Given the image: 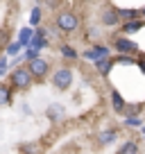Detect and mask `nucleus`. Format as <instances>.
I'll list each match as a JSON object with an SVG mask.
<instances>
[{"label":"nucleus","instance_id":"nucleus-1","mask_svg":"<svg viewBox=\"0 0 145 154\" xmlns=\"http://www.w3.org/2000/svg\"><path fill=\"white\" fill-rule=\"evenodd\" d=\"M54 27L61 34H70V32H75V29L79 27V16L75 14V11H70V9H61L54 16Z\"/></svg>","mask_w":145,"mask_h":154},{"label":"nucleus","instance_id":"nucleus-2","mask_svg":"<svg viewBox=\"0 0 145 154\" xmlns=\"http://www.w3.org/2000/svg\"><path fill=\"white\" fill-rule=\"evenodd\" d=\"M32 82H34V79H32V75L27 72L25 66L14 68L11 75H9V88H11V91H25V88L32 86Z\"/></svg>","mask_w":145,"mask_h":154},{"label":"nucleus","instance_id":"nucleus-3","mask_svg":"<svg viewBox=\"0 0 145 154\" xmlns=\"http://www.w3.org/2000/svg\"><path fill=\"white\" fill-rule=\"evenodd\" d=\"M72 79H75V75H72V68H68V66L57 68L52 72V77H50V82H52V86L57 91H68L72 86Z\"/></svg>","mask_w":145,"mask_h":154},{"label":"nucleus","instance_id":"nucleus-4","mask_svg":"<svg viewBox=\"0 0 145 154\" xmlns=\"http://www.w3.org/2000/svg\"><path fill=\"white\" fill-rule=\"evenodd\" d=\"M25 68H27V72L32 75V79H36V82H43L45 77H48V72H50V63L45 61L43 57H36L34 61H29Z\"/></svg>","mask_w":145,"mask_h":154},{"label":"nucleus","instance_id":"nucleus-5","mask_svg":"<svg viewBox=\"0 0 145 154\" xmlns=\"http://www.w3.org/2000/svg\"><path fill=\"white\" fill-rule=\"evenodd\" d=\"M111 45H113V50H116V52L122 54V57H136V54L140 52L138 45H136V41H129L127 36H116Z\"/></svg>","mask_w":145,"mask_h":154},{"label":"nucleus","instance_id":"nucleus-6","mask_svg":"<svg viewBox=\"0 0 145 154\" xmlns=\"http://www.w3.org/2000/svg\"><path fill=\"white\" fill-rule=\"evenodd\" d=\"M82 57L95 63V61H100V59H109V57H111V48L104 45V43H97V45H91L88 50H84Z\"/></svg>","mask_w":145,"mask_h":154},{"label":"nucleus","instance_id":"nucleus-7","mask_svg":"<svg viewBox=\"0 0 145 154\" xmlns=\"http://www.w3.org/2000/svg\"><path fill=\"white\" fill-rule=\"evenodd\" d=\"M45 34H48V29H45L43 25H41V27H36V29H34L32 41H29V48H32V50H36V52H41L43 48H48V45H50V41H48V36H45Z\"/></svg>","mask_w":145,"mask_h":154},{"label":"nucleus","instance_id":"nucleus-8","mask_svg":"<svg viewBox=\"0 0 145 154\" xmlns=\"http://www.w3.org/2000/svg\"><path fill=\"white\" fill-rule=\"evenodd\" d=\"M100 23L106 25V27H116L118 23H120V16H118V7L113 5H106L104 11L100 14Z\"/></svg>","mask_w":145,"mask_h":154},{"label":"nucleus","instance_id":"nucleus-9","mask_svg":"<svg viewBox=\"0 0 145 154\" xmlns=\"http://www.w3.org/2000/svg\"><path fill=\"white\" fill-rule=\"evenodd\" d=\"M45 116H48L50 122H61L66 118V109H63V104H50L45 109Z\"/></svg>","mask_w":145,"mask_h":154},{"label":"nucleus","instance_id":"nucleus-10","mask_svg":"<svg viewBox=\"0 0 145 154\" xmlns=\"http://www.w3.org/2000/svg\"><path fill=\"white\" fill-rule=\"evenodd\" d=\"M116 138H118V129H102L97 134V143L100 145H111V143H116Z\"/></svg>","mask_w":145,"mask_h":154},{"label":"nucleus","instance_id":"nucleus-11","mask_svg":"<svg viewBox=\"0 0 145 154\" xmlns=\"http://www.w3.org/2000/svg\"><path fill=\"white\" fill-rule=\"evenodd\" d=\"M145 27V20L140 18V20H129V23H122L120 25V32L122 34H136V32H140V29Z\"/></svg>","mask_w":145,"mask_h":154},{"label":"nucleus","instance_id":"nucleus-12","mask_svg":"<svg viewBox=\"0 0 145 154\" xmlns=\"http://www.w3.org/2000/svg\"><path fill=\"white\" fill-rule=\"evenodd\" d=\"M41 23H43V11H41V5L36 2L34 5V9L29 11V27H41Z\"/></svg>","mask_w":145,"mask_h":154},{"label":"nucleus","instance_id":"nucleus-13","mask_svg":"<svg viewBox=\"0 0 145 154\" xmlns=\"http://www.w3.org/2000/svg\"><path fill=\"white\" fill-rule=\"evenodd\" d=\"M14 100V91L9 88V84H0V106H9Z\"/></svg>","mask_w":145,"mask_h":154},{"label":"nucleus","instance_id":"nucleus-14","mask_svg":"<svg viewBox=\"0 0 145 154\" xmlns=\"http://www.w3.org/2000/svg\"><path fill=\"white\" fill-rule=\"evenodd\" d=\"M111 104H113V111H116V113H125V109H127L125 97H122L118 91H111Z\"/></svg>","mask_w":145,"mask_h":154},{"label":"nucleus","instance_id":"nucleus-15","mask_svg":"<svg viewBox=\"0 0 145 154\" xmlns=\"http://www.w3.org/2000/svg\"><path fill=\"white\" fill-rule=\"evenodd\" d=\"M138 152H140V145H138V140H134V138L125 140V143L120 145V149H118V154H138Z\"/></svg>","mask_w":145,"mask_h":154},{"label":"nucleus","instance_id":"nucleus-16","mask_svg":"<svg viewBox=\"0 0 145 154\" xmlns=\"http://www.w3.org/2000/svg\"><path fill=\"white\" fill-rule=\"evenodd\" d=\"M59 54H61L63 59H68V61H77V59H79L77 50L72 48V45H68V43H61V45H59Z\"/></svg>","mask_w":145,"mask_h":154},{"label":"nucleus","instance_id":"nucleus-17","mask_svg":"<svg viewBox=\"0 0 145 154\" xmlns=\"http://www.w3.org/2000/svg\"><path fill=\"white\" fill-rule=\"evenodd\" d=\"M118 16H120V20H125V23H129V20H140V9H122V7H118Z\"/></svg>","mask_w":145,"mask_h":154},{"label":"nucleus","instance_id":"nucleus-18","mask_svg":"<svg viewBox=\"0 0 145 154\" xmlns=\"http://www.w3.org/2000/svg\"><path fill=\"white\" fill-rule=\"evenodd\" d=\"M32 36H34V29H32V27H23V29L18 32V38H16V41H18L20 48H29V41H32Z\"/></svg>","mask_w":145,"mask_h":154},{"label":"nucleus","instance_id":"nucleus-19","mask_svg":"<svg viewBox=\"0 0 145 154\" xmlns=\"http://www.w3.org/2000/svg\"><path fill=\"white\" fill-rule=\"evenodd\" d=\"M95 68H97V72H100L102 77H109V72H111V68H113V57L95 61Z\"/></svg>","mask_w":145,"mask_h":154},{"label":"nucleus","instance_id":"nucleus-20","mask_svg":"<svg viewBox=\"0 0 145 154\" xmlns=\"http://www.w3.org/2000/svg\"><path fill=\"white\" fill-rule=\"evenodd\" d=\"M20 154H41L39 143H23L20 145Z\"/></svg>","mask_w":145,"mask_h":154},{"label":"nucleus","instance_id":"nucleus-21","mask_svg":"<svg viewBox=\"0 0 145 154\" xmlns=\"http://www.w3.org/2000/svg\"><path fill=\"white\" fill-rule=\"evenodd\" d=\"M20 45H18V41H11V43H7V48H5V57L9 59V57H16V54L20 52Z\"/></svg>","mask_w":145,"mask_h":154},{"label":"nucleus","instance_id":"nucleus-22","mask_svg":"<svg viewBox=\"0 0 145 154\" xmlns=\"http://www.w3.org/2000/svg\"><path fill=\"white\" fill-rule=\"evenodd\" d=\"M125 127H129V129L143 127V120H140V118H134V116H125Z\"/></svg>","mask_w":145,"mask_h":154},{"label":"nucleus","instance_id":"nucleus-23","mask_svg":"<svg viewBox=\"0 0 145 154\" xmlns=\"http://www.w3.org/2000/svg\"><path fill=\"white\" fill-rule=\"evenodd\" d=\"M113 63H120V66H136V57H116L113 59Z\"/></svg>","mask_w":145,"mask_h":154},{"label":"nucleus","instance_id":"nucleus-24","mask_svg":"<svg viewBox=\"0 0 145 154\" xmlns=\"http://www.w3.org/2000/svg\"><path fill=\"white\" fill-rule=\"evenodd\" d=\"M36 57H39V52H36V50H32V48H25V52H23V57H20V59L29 63V61H34Z\"/></svg>","mask_w":145,"mask_h":154},{"label":"nucleus","instance_id":"nucleus-25","mask_svg":"<svg viewBox=\"0 0 145 154\" xmlns=\"http://www.w3.org/2000/svg\"><path fill=\"white\" fill-rule=\"evenodd\" d=\"M9 70V59L7 57H0V75H5Z\"/></svg>","mask_w":145,"mask_h":154},{"label":"nucleus","instance_id":"nucleus-26","mask_svg":"<svg viewBox=\"0 0 145 154\" xmlns=\"http://www.w3.org/2000/svg\"><path fill=\"white\" fill-rule=\"evenodd\" d=\"M86 36H100V29H97V27H91V29H88V34H86Z\"/></svg>","mask_w":145,"mask_h":154},{"label":"nucleus","instance_id":"nucleus-27","mask_svg":"<svg viewBox=\"0 0 145 154\" xmlns=\"http://www.w3.org/2000/svg\"><path fill=\"white\" fill-rule=\"evenodd\" d=\"M136 66H138V68H140V70H143V72H145V59H136Z\"/></svg>","mask_w":145,"mask_h":154},{"label":"nucleus","instance_id":"nucleus-28","mask_svg":"<svg viewBox=\"0 0 145 154\" xmlns=\"http://www.w3.org/2000/svg\"><path fill=\"white\" fill-rule=\"evenodd\" d=\"M45 7H50V9H59V7H61V5H59V2H48V5H45Z\"/></svg>","mask_w":145,"mask_h":154},{"label":"nucleus","instance_id":"nucleus-29","mask_svg":"<svg viewBox=\"0 0 145 154\" xmlns=\"http://www.w3.org/2000/svg\"><path fill=\"white\" fill-rule=\"evenodd\" d=\"M140 18H145V7H143V9H140Z\"/></svg>","mask_w":145,"mask_h":154},{"label":"nucleus","instance_id":"nucleus-30","mask_svg":"<svg viewBox=\"0 0 145 154\" xmlns=\"http://www.w3.org/2000/svg\"><path fill=\"white\" fill-rule=\"evenodd\" d=\"M140 131H143V134H145V125H143V127H140Z\"/></svg>","mask_w":145,"mask_h":154},{"label":"nucleus","instance_id":"nucleus-31","mask_svg":"<svg viewBox=\"0 0 145 154\" xmlns=\"http://www.w3.org/2000/svg\"><path fill=\"white\" fill-rule=\"evenodd\" d=\"M0 77H2V75H0Z\"/></svg>","mask_w":145,"mask_h":154}]
</instances>
